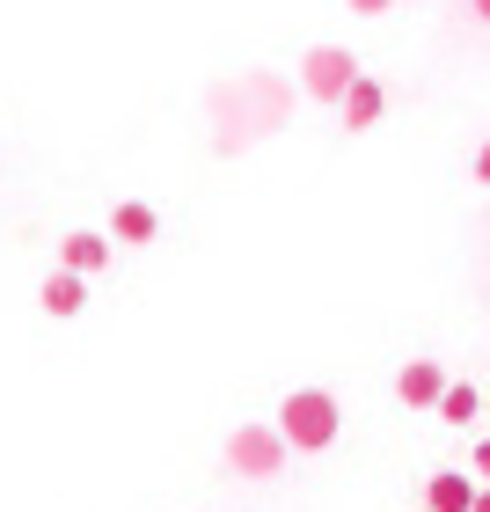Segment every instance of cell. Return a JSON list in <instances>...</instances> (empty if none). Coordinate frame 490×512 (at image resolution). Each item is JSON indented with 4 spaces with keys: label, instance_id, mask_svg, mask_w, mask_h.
Returning <instances> with one entry per match:
<instances>
[{
    "label": "cell",
    "instance_id": "1",
    "mask_svg": "<svg viewBox=\"0 0 490 512\" xmlns=\"http://www.w3.org/2000/svg\"><path fill=\"white\" fill-rule=\"evenodd\" d=\"M278 439H286L293 454H322V447H337V432H344V410H337V395L330 388H293L286 403H278Z\"/></svg>",
    "mask_w": 490,
    "mask_h": 512
},
{
    "label": "cell",
    "instance_id": "2",
    "mask_svg": "<svg viewBox=\"0 0 490 512\" xmlns=\"http://www.w3.org/2000/svg\"><path fill=\"white\" fill-rule=\"evenodd\" d=\"M286 439H278V425H235L227 432V469L249 476V483H264V476H286Z\"/></svg>",
    "mask_w": 490,
    "mask_h": 512
},
{
    "label": "cell",
    "instance_id": "3",
    "mask_svg": "<svg viewBox=\"0 0 490 512\" xmlns=\"http://www.w3.org/2000/svg\"><path fill=\"white\" fill-rule=\"evenodd\" d=\"M352 81H359V59L344 52V44H315V52L300 59V88H308L315 103H344Z\"/></svg>",
    "mask_w": 490,
    "mask_h": 512
},
{
    "label": "cell",
    "instance_id": "4",
    "mask_svg": "<svg viewBox=\"0 0 490 512\" xmlns=\"http://www.w3.org/2000/svg\"><path fill=\"white\" fill-rule=\"evenodd\" d=\"M439 395H447V366H439V359H403L395 403H403V410H439Z\"/></svg>",
    "mask_w": 490,
    "mask_h": 512
},
{
    "label": "cell",
    "instance_id": "5",
    "mask_svg": "<svg viewBox=\"0 0 490 512\" xmlns=\"http://www.w3.org/2000/svg\"><path fill=\"white\" fill-rule=\"evenodd\" d=\"M337 110H344V132H373V125L388 118V88L373 81V74H359V81H352V96H344Z\"/></svg>",
    "mask_w": 490,
    "mask_h": 512
},
{
    "label": "cell",
    "instance_id": "6",
    "mask_svg": "<svg viewBox=\"0 0 490 512\" xmlns=\"http://www.w3.org/2000/svg\"><path fill=\"white\" fill-rule=\"evenodd\" d=\"M154 235H161V220H154V205H139V198H125V205H118V213H110V249H118V242H125V249H147Z\"/></svg>",
    "mask_w": 490,
    "mask_h": 512
},
{
    "label": "cell",
    "instance_id": "7",
    "mask_svg": "<svg viewBox=\"0 0 490 512\" xmlns=\"http://www.w3.org/2000/svg\"><path fill=\"white\" fill-rule=\"evenodd\" d=\"M103 264H110V235H66V242H59V271L96 278Z\"/></svg>",
    "mask_w": 490,
    "mask_h": 512
},
{
    "label": "cell",
    "instance_id": "8",
    "mask_svg": "<svg viewBox=\"0 0 490 512\" xmlns=\"http://www.w3.org/2000/svg\"><path fill=\"white\" fill-rule=\"evenodd\" d=\"M44 315H59V322H74L81 308H88V278H74V271H52V278H44Z\"/></svg>",
    "mask_w": 490,
    "mask_h": 512
},
{
    "label": "cell",
    "instance_id": "9",
    "mask_svg": "<svg viewBox=\"0 0 490 512\" xmlns=\"http://www.w3.org/2000/svg\"><path fill=\"white\" fill-rule=\"evenodd\" d=\"M469 498H476V476L432 469V483H425V512H469Z\"/></svg>",
    "mask_w": 490,
    "mask_h": 512
},
{
    "label": "cell",
    "instance_id": "10",
    "mask_svg": "<svg viewBox=\"0 0 490 512\" xmlns=\"http://www.w3.org/2000/svg\"><path fill=\"white\" fill-rule=\"evenodd\" d=\"M439 425H454V432H469L476 417H483V388H469V381H447V395H439Z\"/></svg>",
    "mask_w": 490,
    "mask_h": 512
},
{
    "label": "cell",
    "instance_id": "11",
    "mask_svg": "<svg viewBox=\"0 0 490 512\" xmlns=\"http://www.w3.org/2000/svg\"><path fill=\"white\" fill-rule=\"evenodd\" d=\"M469 469H476V483H490V432L476 439V454H469Z\"/></svg>",
    "mask_w": 490,
    "mask_h": 512
},
{
    "label": "cell",
    "instance_id": "12",
    "mask_svg": "<svg viewBox=\"0 0 490 512\" xmlns=\"http://www.w3.org/2000/svg\"><path fill=\"white\" fill-rule=\"evenodd\" d=\"M344 8H352V15H388L395 0H344Z\"/></svg>",
    "mask_w": 490,
    "mask_h": 512
},
{
    "label": "cell",
    "instance_id": "13",
    "mask_svg": "<svg viewBox=\"0 0 490 512\" xmlns=\"http://www.w3.org/2000/svg\"><path fill=\"white\" fill-rule=\"evenodd\" d=\"M476 183H490V139H483V154H476Z\"/></svg>",
    "mask_w": 490,
    "mask_h": 512
},
{
    "label": "cell",
    "instance_id": "14",
    "mask_svg": "<svg viewBox=\"0 0 490 512\" xmlns=\"http://www.w3.org/2000/svg\"><path fill=\"white\" fill-rule=\"evenodd\" d=\"M469 512H490V483H476V498H469Z\"/></svg>",
    "mask_w": 490,
    "mask_h": 512
},
{
    "label": "cell",
    "instance_id": "15",
    "mask_svg": "<svg viewBox=\"0 0 490 512\" xmlns=\"http://www.w3.org/2000/svg\"><path fill=\"white\" fill-rule=\"evenodd\" d=\"M476 15H483V22H490V0H476Z\"/></svg>",
    "mask_w": 490,
    "mask_h": 512
},
{
    "label": "cell",
    "instance_id": "16",
    "mask_svg": "<svg viewBox=\"0 0 490 512\" xmlns=\"http://www.w3.org/2000/svg\"><path fill=\"white\" fill-rule=\"evenodd\" d=\"M483 417H490V395H483Z\"/></svg>",
    "mask_w": 490,
    "mask_h": 512
}]
</instances>
